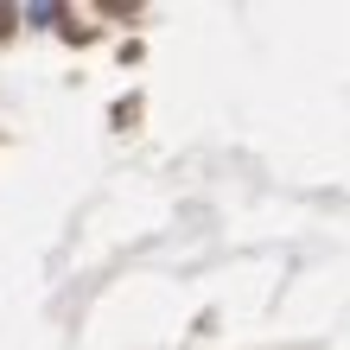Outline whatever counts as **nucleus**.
Returning <instances> with one entry per match:
<instances>
[{"label": "nucleus", "mask_w": 350, "mask_h": 350, "mask_svg": "<svg viewBox=\"0 0 350 350\" xmlns=\"http://www.w3.org/2000/svg\"><path fill=\"white\" fill-rule=\"evenodd\" d=\"M13 26H19V7H0V38H7Z\"/></svg>", "instance_id": "nucleus-1"}]
</instances>
